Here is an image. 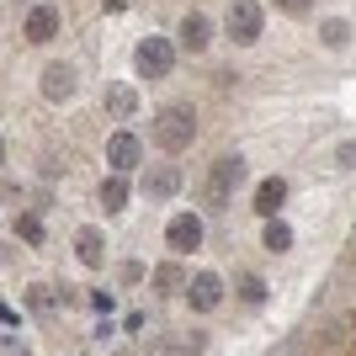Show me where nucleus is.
Wrapping results in <instances>:
<instances>
[{
    "instance_id": "a878e982",
    "label": "nucleus",
    "mask_w": 356,
    "mask_h": 356,
    "mask_svg": "<svg viewBox=\"0 0 356 356\" xmlns=\"http://www.w3.org/2000/svg\"><path fill=\"white\" fill-rule=\"evenodd\" d=\"M0 356H27V346H22V341H6V346H0Z\"/></svg>"
},
{
    "instance_id": "2eb2a0df",
    "label": "nucleus",
    "mask_w": 356,
    "mask_h": 356,
    "mask_svg": "<svg viewBox=\"0 0 356 356\" xmlns=\"http://www.w3.org/2000/svg\"><path fill=\"white\" fill-rule=\"evenodd\" d=\"M186 282H192V277H186V266H176V261L154 266V287H160V293H181Z\"/></svg>"
},
{
    "instance_id": "4468645a",
    "label": "nucleus",
    "mask_w": 356,
    "mask_h": 356,
    "mask_svg": "<svg viewBox=\"0 0 356 356\" xmlns=\"http://www.w3.org/2000/svg\"><path fill=\"white\" fill-rule=\"evenodd\" d=\"M144 186L154 197H170V192H181V170H176V165H154V170L144 176Z\"/></svg>"
},
{
    "instance_id": "7ed1b4c3",
    "label": "nucleus",
    "mask_w": 356,
    "mask_h": 356,
    "mask_svg": "<svg viewBox=\"0 0 356 356\" xmlns=\"http://www.w3.org/2000/svg\"><path fill=\"white\" fill-rule=\"evenodd\" d=\"M261 27H266V16H261L255 0H234V6H229V38H234L239 48H250L255 38H261Z\"/></svg>"
},
{
    "instance_id": "9d476101",
    "label": "nucleus",
    "mask_w": 356,
    "mask_h": 356,
    "mask_svg": "<svg viewBox=\"0 0 356 356\" xmlns=\"http://www.w3.org/2000/svg\"><path fill=\"white\" fill-rule=\"evenodd\" d=\"M287 202V181L282 176H271V181H261V186H255V213H261V218H277V208H282Z\"/></svg>"
},
{
    "instance_id": "bb28decb",
    "label": "nucleus",
    "mask_w": 356,
    "mask_h": 356,
    "mask_svg": "<svg viewBox=\"0 0 356 356\" xmlns=\"http://www.w3.org/2000/svg\"><path fill=\"white\" fill-rule=\"evenodd\" d=\"M122 6H128V0H106V11H122Z\"/></svg>"
},
{
    "instance_id": "4be33fe9",
    "label": "nucleus",
    "mask_w": 356,
    "mask_h": 356,
    "mask_svg": "<svg viewBox=\"0 0 356 356\" xmlns=\"http://www.w3.org/2000/svg\"><path fill=\"white\" fill-rule=\"evenodd\" d=\"M16 229H22V239H27V245H38V239H43V223L32 218V213H27L22 223H16Z\"/></svg>"
},
{
    "instance_id": "ddd939ff",
    "label": "nucleus",
    "mask_w": 356,
    "mask_h": 356,
    "mask_svg": "<svg viewBox=\"0 0 356 356\" xmlns=\"http://www.w3.org/2000/svg\"><path fill=\"white\" fill-rule=\"evenodd\" d=\"M106 112H112V118H134L138 112V90L122 86V80H112V86H106Z\"/></svg>"
},
{
    "instance_id": "423d86ee",
    "label": "nucleus",
    "mask_w": 356,
    "mask_h": 356,
    "mask_svg": "<svg viewBox=\"0 0 356 356\" xmlns=\"http://www.w3.org/2000/svg\"><path fill=\"white\" fill-rule=\"evenodd\" d=\"M106 160H112V170H118V176H128V170L144 160V149H138V134H134V128H118V134L106 138Z\"/></svg>"
},
{
    "instance_id": "aec40b11",
    "label": "nucleus",
    "mask_w": 356,
    "mask_h": 356,
    "mask_svg": "<svg viewBox=\"0 0 356 356\" xmlns=\"http://www.w3.org/2000/svg\"><path fill=\"white\" fill-rule=\"evenodd\" d=\"M319 38H325L330 48H346V43H351V27H346V22H325V27H319Z\"/></svg>"
},
{
    "instance_id": "dca6fc26",
    "label": "nucleus",
    "mask_w": 356,
    "mask_h": 356,
    "mask_svg": "<svg viewBox=\"0 0 356 356\" xmlns=\"http://www.w3.org/2000/svg\"><path fill=\"white\" fill-rule=\"evenodd\" d=\"M102 208H106V213H122V208H128V176L102 181Z\"/></svg>"
},
{
    "instance_id": "f3484780",
    "label": "nucleus",
    "mask_w": 356,
    "mask_h": 356,
    "mask_svg": "<svg viewBox=\"0 0 356 356\" xmlns=\"http://www.w3.org/2000/svg\"><path fill=\"white\" fill-rule=\"evenodd\" d=\"M74 255H80L86 266H102V234H96V229H80V239H74Z\"/></svg>"
},
{
    "instance_id": "412c9836",
    "label": "nucleus",
    "mask_w": 356,
    "mask_h": 356,
    "mask_svg": "<svg viewBox=\"0 0 356 356\" xmlns=\"http://www.w3.org/2000/svg\"><path fill=\"white\" fill-rule=\"evenodd\" d=\"M239 298H245V303H261V298H266V282H261V277H239Z\"/></svg>"
},
{
    "instance_id": "9b49d317",
    "label": "nucleus",
    "mask_w": 356,
    "mask_h": 356,
    "mask_svg": "<svg viewBox=\"0 0 356 356\" xmlns=\"http://www.w3.org/2000/svg\"><path fill=\"white\" fill-rule=\"evenodd\" d=\"M59 32V11L54 6H32L27 11V43H48Z\"/></svg>"
},
{
    "instance_id": "20e7f679",
    "label": "nucleus",
    "mask_w": 356,
    "mask_h": 356,
    "mask_svg": "<svg viewBox=\"0 0 356 356\" xmlns=\"http://www.w3.org/2000/svg\"><path fill=\"white\" fill-rule=\"evenodd\" d=\"M234 186H245V160H239V154H218V160L208 165V192H213V202H223Z\"/></svg>"
},
{
    "instance_id": "f03ea898",
    "label": "nucleus",
    "mask_w": 356,
    "mask_h": 356,
    "mask_svg": "<svg viewBox=\"0 0 356 356\" xmlns=\"http://www.w3.org/2000/svg\"><path fill=\"white\" fill-rule=\"evenodd\" d=\"M134 64L144 80H160V74H170V64H176V43L170 38H144V43L134 48Z\"/></svg>"
},
{
    "instance_id": "b1692460",
    "label": "nucleus",
    "mask_w": 356,
    "mask_h": 356,
    "mask_svg": "<svg viewBox=\"0 0 356 356\" xmlns=\"http://www.w3.org/2000/svg\"><path fill=\"white\" fill-rule=\"evenodd\" d=\"M335 165H341V170H356V144H341V149H335Z\"/></svg>"
},
{
    "instance_id": "a211bd4d",
    "label": "nucleus",
    "mask_w": 356,
    "mask_h": 356,
    "mask_svg": "<svg viewBox=\"0 0 356 356\" xmlns=\"http://www.w3.org/2000/svg\"><path fill=\"white\" fill-rule=\"evenodd\" d=\"M261 239H266V250H277V255L293 250V229H287L282 218H266V234H261Z\"/></svg>"
},
{
    "instance_id": "f8f14e48",
    "label": "nucleus",
    "mask_w": 356,
    "mask_h": 356,
    "mask_svg": "<svg viewBox=\"0 0 356 356\" xmlns=\"http://www.w3.org/2000/svg\"><path fill=\"white\" fill-rule=\"evenodd\" d=\"M208 43H213V22H208V16H186V22H181V48L202 54Z\"/></svg>"
},
{
    "instance_id": "5701e85b",
    "label": "nucleus",
    "mask_w": 356,
    "mask_h": 356,
    "mask_svg": "<svg viewBox=\"0 0 356 356\" xmlns=\"http://www.w3.org/2000/svg\"><path fill=\"white\" fill-rule=\"evenodd\" d=\"M144 261H134V255H128V261H122V282H144Z\"/></svg>"
},
{
    "instance_id": "cd10ccee",
    "label": "nucleus",
    "mask_w": 356,
    "mask_h": 356,
    "mask_svg": "<svg viewBox=\"0 0 356 356\" xmlns=\"http://www.w3.org/2000/svg\"><path fill=\"white\" fill-rule=\"evenodd\" d=\"M0 165H6V138H0Z\"/></svg>"
},
{
    "instance_id": "6ab92c4d",
    "label": "nucleus",
    "mask_w": 356,
    "mask_h": 356,
    "mask_svg": "<svg viewBox=\"0 0 356 356\" xmlns=\"http://www.w3.org/2000/svg\"><path fill=\"white\" fill-rule=\"evenodd\" d=\"M54 303H59V293H54V287H43V282L27 287V309H32V314H54Z\"/></svg>"
},
{
    "instance_id": "6e6552de",
    "label": "nucleus",
    "mask_w": 356,
    "mask_h": 356,
    "mask_svg": "<svg viewBox=\"0 0 356 356\" xmlns=\"http://www.w3.org/2000/svg\"><path fill=\"white\" fill-rule=\"evenodd\" d=\"M186 298H192V309L197 314H213L223 303V282H218V271H192V282H186Z\"/></svg>"
},
{
    "instance_id": "0eeeda50",
    "label": "nucleus",
    "mask_w": 356,
    "mask_h": 356,
    "mask_svg": "<svg viewBox=\"0 0 356 356\" xmlns=\"http://www.w3.org/2000/svg\"><path fill=\"white\" fill-rule=\"evenodd\" d=\"M165 245H170L176 255H192L197 245H202V218H197V213H176L170 229H165Z\"/></svg>"
},
{
    "instance_id": "393cba45",
    "label": "nucleus",
    "mask_w": 356,
    "mask_h": 356,
    "mask_svg": "<svg viewBox=\"0 0 356 356\" xmlns=\"http://www.w3.org/2000/svg\"><path fill=\"white\" fill-rule=\"evenodd\" d=\"M277 6H282L287 16H303V11H309V6H314V0H277Z\"/></svg>"
},
{
    "instance_id": "f257e3e1",
    "label": "nucleus",
    "mask_w": 356,
    "mask_h": 356,
    "mask_svg": "<svg viewBox=\"0 0 356 356\" xmlns=\"http://www.w3.org/2000/svg\"><path fill=\"white\" fill-rule=\"evenodd\" d=\"M192 138H197V112L186 102H170L160 118H154V144H160L165 154H181Z\"/></svg>"
},
{
    "instance_id": "39448f33",
    "label": "nucleus",
    "mask_w": 356,
    "mask_h": 356,
    "mask_svg": "<svg viewBox=\"0 0 356 356\" xmlns=\"http://www.w3.org/2000/svg\"><path fill=\"white\" fill-rule=\"evenodd\" d=\"M319 351H325V356H356V314L330 319L325 335H319Z\"/></svg>"
},
{
    "instance_id": "1a4fd4ad",
    "label": "nucleus",
    "mask_w": 356,
    "mask_h": 356,
    "mask_svg": "<svg viewBox=\"0 0 356 356\" xmlns=\"http://www.w3.org/2000/svg\"><path fill=\"white\" fill-rule=\"evenodd\" d=\"M70 96H74V64L54 59L43 70V102H70Z\"/></svg>"
}]
</instances>
